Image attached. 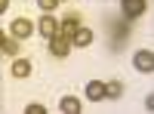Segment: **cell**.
Returning a JSON list of instances; mask_svg holds the SVG:
<instances>
[{
	"mask_svg": "<svg viewBox=\"0 0 154 114\" xmlns=\"http://www.w3.org/2000/svg\"><path fill=\"white\" fill-rule=\"evenodd\" d=\"M31 34H34V22L28 16H19L16 22H12V37H16V40H28Z\"/></svg>",
	"mask_w": 154,
	"mask_h": 114,
	"instance_id": "obj_1",
	"label": "cell"
},
{
	"mask_svg": "<svg viewBox=\"0 0 154 114\" xmlns=\"http://www.w3.org/2000/svg\"><path fill=\"white\" fill-rule=\"evenodd\" d=\"M133 65H136V71L151 74L154 71V53H151V49H139V53L133 56Z\"/></svg>",
	"mask_w": 154,
	"mask_h": 114,
	"instance_id": "obj_2",
	"label": "cell"
},
{
	"mask_svg": "<svg viewBox=\"0 0 154 114\" xmlns=\"http://www.w3.org/2000/svg\"><path fill=\"white\" fill-rule=\"evenodd\" d=\"M49 53H53L56 59H65L71 53V37H62V34L49 37Z\"/></svg>",
	"mask_w": 154,
	"mask_h": 114,
	"instance_id": "obj_3",
	"label": "cell"
},
{
	"mask_svg": "<svg viewBox=\"0 0 154 114\" xmlns=\"http://www.w3.org/2000/svg\"><path fill=\"white\" fill-rule=\"evenodd\" d=\"M37 31H40L46 40L59 34V22H56V16H53V12H43V16H40V22H37Z\"/></svg>",
	"mask_w": 154,
	"mask_h": 114,
	"instance_id": "obj_4",
	"label": "cell"
},
{
	"mask_svg": "<svg viewBox=\"0 0 154 114\" xmlns=\"http://www.w3.org/2000/svg\"><path fill=\"white\" fill-rule=\"evenodd\" d=\"M80 28V16H77V12H71V16H65L59 22V34L62 37H74V31Z\"/></svg>",
	"mask_w": 154,
	"mask_h": 114,
	"instance_id": "obj_5",
	"label": "cell"
},
{
	"mask_svg": "<svg viewBox=\"0 0 154 114\" xmlns=\"http://www.w3.org/2000/svg\"><path fill=\"white\" fill-rule=\"evenodd\" d=\"M148 9V0H123V16L126 19H139Z\"/></svg>",
	"mask_w": 154,
	"mask_h": 114,
	"instance_id": "obj_6",
	"label": "cell"
},
{
	"mask_svg": "<svg viewBox=\"0 0 154 114\" xmlns=\"http://www.w3.org/2000/svg\"><path fill=\"white\" fill-rule=\"evenodd\" d=\"M89 43H93V31L80 25V28L74 31V37H71V46H89Z\"/></svg>",
	"mask_w": 154,
	"mask_h": 114,
	"instance_id": "obj_7",
	"label": "cell"
},
{
	"mask_svg": "<svg viewBox=\"0 0 154 114\" xmlns=\"http://www.w3.org/2000/svg\"><path fill=\"white\" fill-rule=\"evenodd\" d=\"M86 99H93V102L105 99V83H99V80H89V83H86Z\"/></svg>",
	"mask_w": 154,
	"mask_h": 114,
	"instance_id": "obj_8",
	"label": "cell"
},
{
	"mask_svg": "<svg viewBox=\"0 0 154 114\" xmlns=\"http://www.w3.org/2000/svg\"><path fill=\"white\" fill-rule=\"evenodd\" d=\"M59 108L65 111V114H77V111H80V99H74V96H65V99L59 102Z\"/></svg>",
	"mask_w": 154,
	"mask_h": 114,
	"instance_id": "obj_9",
	"label": "cell"
},
{
	"mask_svg": "<svg viewBox=\"0 0 154 114\" xmlns=\"http://www.w3.org/2000/svg\"><path fill=\"white\" fill-rule=\"evenodd\" d=\"M12 74H16V77H28L31 74V62L28 59H16L12 62Z\"/></svg>",
	"mask_w": 154,
	"mask_h": 114,
	"instance_id": "obj_10",
	"label": "cell"
},
{
	"mask_svg": "<svg viewBox=\"0 0 154 114\" xmlns=\"http://www.w3.org/2000/svg\"><path fill=\"white\" fill-rule=\"evenodd\" d=\"M120 96H123V83H120V80L105 83V99H120Z\"/></svg>",
	"mask_w": 154,
	"mask_h": 114,
	"instance_id": "obj_11",
	"label": "cell"
},
{
	"mask_svg": "<svg viewBox=\"0 0 154 114\" xmlns=\"http://www.w3.org/2000/svg\"><path fill=\"white\" fill-rule=\"evenodd\" d=\"M0 53H3V56H16L19 53V40H16V37H6L3 46H0Z\"/></svg>",
	"mask_w": 154,
	"mask_h": 114,
	"instance_id": "obj_12",
	"label": "cell"
},
{
	"mask_svg": "<svg viewBox=\"0 0 154 114\" xmlns=\"http://www.w3.org/2000/svg\"><path fill=\"white\" fill-rule=\"evenodd\" d=\"M37 6H40L43 12H53V9L59 6V0H37Z\"/></svg>",
	"mask_w": 154,
	"mask_h": 114,
	"instance_id": "obj_13",
	"label": "cell"
},
{
	"mask_svg": "<svg viewBox=\"0 0 154 114\" xmlns=\"http://www.w3.org/2000/svg\"><path fill=\"white\" fill-rule=\"evenodd\" d=\"M25 111H28V114H46V108H43V105H28Z\"/></svg>",
	"mask_w": 154,
	"mask_h": 114,
	"instance_id": "obj_14",
	"label": "cell"
},
{
	"mask_svg": "<svg viewBox=\"0 0 154 114\" xmlns=\"http://www.w3.org/2000/svg\"><path fill=\"white\" fill-rule=\"evenodd\" d=\"M6 9H9V0H0V16H3Z\"/></svg>",
	"mask_w": 154,
	"mask_h": 114,
	"instance_id": "obj_15",
	"label": "cell"
},
{
	"mask_svg": "<svg viewBox=\"0 0 154 114\" xmlns=\"http://www.w3.org/2000/svg\"><path fill=\"white\" fill-rule=\"evenodd\" d=\"M3 40H6V37H3V31H0V46H3Z\"/></svg>",
	"mask_w": 154,
	"mask_h": 114,
	"instance_id": "obj_16",
	"label": "cell"
},
{
	"mask_svg": "<svg viewBox=\"0 0 154 114\" xmlns=\"http://www.w3.org/2000/svg\"><path fill=\"white\" fill-rule=\"evenodd\" d=\"M59 3H62V0H59Z\"/></svg>",
	"mask_w": 154,
	"mask_h": 114,
	"instance_id": "obj_17",
	"label": "cell"
}]
</instances>
